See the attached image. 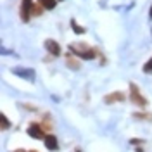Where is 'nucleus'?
<instances>
[{
	"label": "nucleus",
	"instance_id": "6",
	"mask_svg": "<svg viewBox=\"0 0 152 152\" xmlns=\"http://www.w3.org/2000/svg\"><path fill=\"white\" fill-rule=\"evenodd\" d=\"M45 48H47V52L52 57L61 56V47H59V43H57L56 40H47L45 42Z\"/></svg>",
	"mask_w": 152,
	"mask_h": 152
},
{
	"label": "nucleus",
	"instance_id": "15",
	"mask_svg": "<svg viewBox=\"0 0 152 152\" xmlns=\"http://www.w3.org/2000/svg\"><path fill=\"white\" fill-rule=\"evenodd\" d=\"M143 73H152V59L149 62H145V66H143Z\"/></svg>",
	"mask_w": 152,
	"mask_h": 152
},
{
	"label": "nucleus",
	"instance_id": "10",
	"mask_svg": "<svg viewBox=\"0 0 152 152\" xmlns=\"http://www.w3.org/2000/svg\"><path fill=\"white\" fill-rule=\"evenodd\" d=\"M38 2H40V5H43V9H48V10H52L57 4V0H38Z\"/></svg>",
	"mask_w": 152,
	"mask_h": 152
},
{
	"label": "nucleus",
	"instance_id": "1",
	"mask_svg": "<svg viewBox=\"0 0 152 152\" xmlns=\"http://www.w3.org/2000/svg\"><path fill=\"white\" fill-rule=\"evenodd\" d=\"M71 50L75 52L78 57H81V59H86V61H90V59H95V50L92 47H88V45H85V43H80V45H76V43H73L71 45Z\"/></svg>",
	"mask_w": 152,
	"mask_h": 152
},
{
	"label": "nucleus",
	"instance_id": "12",
	"mask_svg": "<svg viewBox=\"0 0 152 152\" xmlns=\"http://www.w3.org/2000/svg\"><path fill=\"white\" fill-rule=\"evenodd\" d=\"M71 26H73V31L78 33V35H83V33H85V28H83V26H78L75 19H71Z\"/></svg>",
	"mask_w": 152,
	"mask_h": 152
},
{
	"label": "nucleus",
	"instance_id": "9",
	"mask_svg": "<svg viewBox=\"0 0 152 152\" xmlns=\"http://www.w3.org/2000/svg\"><path fill=\"white\" fill-rule=\"evenodd\" d=\"M66 64H67V67H71L73 71H76V69H80V61H76L75 59V56H66Z\"/></svg>",
	"mask_w": 152,
	"mask_h": 152
},
{
	"label": "nucleus",
	"instance_id": "14",
	"mask_svg": "<svg viewBox=\"0 0 152 152\" xmlns=\"http://www.w3.org/2000/svg\"><path fill=\"white\" fill-rule=\"evenodd\" d=\"M0 119H2V128H4V130H7V128L10 126V123L7 121V118H5V114H0Z\"/></svg>",
	"mask_w": 152,
	"mask_h": 152
},
{
	"label": "nucleus",
	"instance_id": "18",
	"mask_svg": "<svg viewBox=\"0 0 152 152\" xmlns=\"http://www.w3.org/2000/svg\"><path fill=\"white\" fill-rule=\"evenodd\" d=\"M76 152H81V151H76Z\"/></svg>",
	"mask_w": 152,
	"mask_h": 152
},
{
	"label": "nucleus",
	"instance_id": "17",
	"mask_svg": "<svg viewBox=\"0 0 152 152\" xmlns=\"http://www.w3.org/2000/svg\"><path fill=\"white\" fill-rule=\"evenodd\" d=\"M16 152H26V151H16ZM31 152H35V151H31Z\"/></svg>",
	"mask_w": 152,
	"mask_h": 152
},
{
	"label": "nucleus",
	"instance_id": "3",
	"mask_svg": "<svg viewBox=\"0 0 152 152\" xmlns=\"http://www.w3.org/2000/svg\"><path fill=\"white\" fill-rule=\"evenodd\" d=\"M28 135L31 138H37V140H43L47 137L45 133V128L42 126V123H31L28 126Z\"/></svg>",
	"mask_w": 152,
	"mask_h": 152
},
{
	"label": "nucleus",
	"instance_id": "2",
	"mask_svg": "<svg viewBox=\"0 0 152 152\" xmlns=\"http://www.w3.org/2000/svg\"><path fill=\"white\" fill-rule=\"evenodd\" d=\"M130 97H132V102L137 104L138 107H145L147 105V99L140 94V88L137 83H130Z\"/></svg>",
	"mask_w": 152,
	"mask_h": 152
},
{
	"label": "nucleus",
	"instance_id": "4",
	"mask_svg": "<svg viewBox=\"0 0 152 152\" xmlns=\"http://www.w3.org/2000/svg\"><path fill=\"white\" fill-rule=\"evenodd\" d=\"M12 73L19 78H24V80H28V81H35V71L31 69V67H14L12 69Z\"/></svg>",
	"mask_w": 152,
	"mask_h": 152
},
{
	"label": "nucleus",
	"instance_id": "7",
	"mask_svg": "<svg viewBox=\"0 0 152 152\" xmlns=\"http://www.w3.org/2000/svg\"><path fill=\"white\" fill-rule=\"evenodd\" d=\"M124 100V94L123 92H113V94H107L104 97L105 104H114V102H123Z\"/></svg>",
	"mask_w": 152,
	"mask_h": 152
},
{
	"label": "nucleus",
	"instance_id": "8",
	"mask_svg": "<svg viewBox=\"0 0 152 152\" xmlns=\"http://www.w3.org/2000/svg\"><path fill=\"white\" fill-rule=\"evenodd\" d=\"M43 142H45V147H47L48 151H57V149H59L57 138L54 137V135H47V137L43 138Z\"/></svg>",
	"mask_w": 152,
	"mask_h": 152
},
{
	"label": "nucleus",
	"instance_id": "11",
	"mask_svg": "<svg viewBox=\"0 0 152 152\" xmlns=\"http://www.w3.org/2000/svg\"><path fill=\"white\" fill-rule=\"evenodd\" d=\"M133 118H135V119H145V121H152V114H149V113H145V114L135 113V114H133Z\"/></svg>",
	"mask_w": 152,
	"mask_h": 152
},
{
	"label": "nucleus",
	"instance_id": "16",
	"mask_svg": "<svg viewBox=\"0 0 152 152\" xmlns=\"http://www.w3.org/2000/svg\"><path fill=\"white\" fill-rule=\"evenodd\" d=\"M149 16H151V19H152V5H151V10H149Z\"/></svg>",
	"mask_w": 152,
	"mask_h": 152
},
{
	"label": "nucleus",
	"instance_id": "5",
	"mask_svg": "<svg viewBox=\"0 0 152 152\" xmlns=\"http://www.w3.org/2000/svg\"><path fill=\"white\" fill-rule=\"evenodd\" d=\"M33 2L31 0H21V19L24 23H28L31 19V10H33Z\"/></svg>",
	"mask_w": 152,
	"mask_h": 152
},
{
	"label": "nucleus",
	"instance_id": "13",
	"mask_svg": "<svg viewBox=\"0 0 152 152\" xmlns=\"http://www.w3.org/2000/svg\"><path fill=\"white\" fill-rule=\"evenodd\" d=\"M42 10H43V5H37V4H35V5H33V10H31V16H42Z\"/></svg>",
	"mask_w": 152,
	"mask_h": 152
}]
</instances>
